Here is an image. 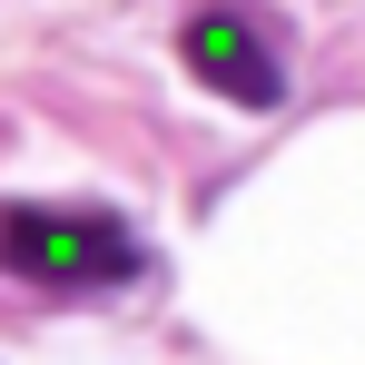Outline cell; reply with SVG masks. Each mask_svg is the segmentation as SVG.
<instances>
[{
    "label": "cell",
    "mask_w": 365,
    "mask_h": 365,
    "mask_svg": "<svg viewBox=\"0 0 365 365\" xmlns=\"http://www.w3.org/2000/svg\"><path fill=\"white\" fill-rule=\"evenodd\" d=\"M0 277L40 287V297H89L138 277V227L109 207H0Z\"/></svg>",
    "instance_id": "1"
},
{
    "label": "cell",
    "mask_w": 365,
    "mask_h": 365,
    "mask_svg": "<svg viewBox=\"0 0 365 365\" xmlns=\"http://www.w3.org/2000/svg\"><path fill=\"white\" fill-rule=\"evenodd\" d=\"M178 60L197 69L217 99H237V109H277V99H287L277 40H267L247 10H227V0H207V10H187V20H178Z\"/></svg>",
    "instance_id": "2"
}]
</instances>
